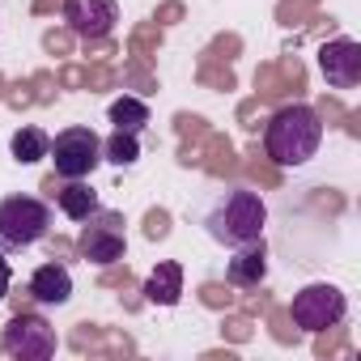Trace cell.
Here are the masks:
<instances>
[{
    "label": "cell",
    "mask_w": 361,
    "mask_h": 361,
    "mask_svg": "<svg viewBox=\"0 0 361 361\" xmlns=\"http://www.w3.org/2000/svg\"><path fill=\"white\" fill-rule=\"evenodd\" d=\"M289 314H293V323H298L302 331H327V327H340V323H344L348 298H344L336 285L314 281V285H306V289L293 293Z\"/></svg>",
    "instance_id": "6"
},
{
    "label": "cell",
    "mask_w": 361,
    "mask_h": 361,
    "mask_svg": "<svg viewBox=\"0 0 361 361\" xmlns=\"http://www.w3.org/2000/svg\"><path fill=\"white\" fill-rule=\"evenodd\" d=\"M51 234V204L39 196L0 200V251H26Z\"/></svg>",
    "instance_id": "3"
},
{
    "label": "cell",
    "mask_w": 361,
    "mask_h": 361,
    "mask_svg": "<svg viewBox=\"0 0 361 361\" xmlns=\"http://www.w3.org/2000/svg\"><path fill=\"white\" fill-rule=\"evenodd\" d=\"M47 149H51V136H47L43 128H35V123L18 128V132L9 136V153H13L18 166H35V161H43Z\"/></svg>",
    "instance_id": "14"
},
{
    "label": "cell",
    "mask_w": 361,
    "mask_h": 361,
    "mask_svg": "<svg viewBox=\"0 0 361 361\" xmlns=\"http://www.w3.org/2000/svg\"><path fill=\"white\" fill-rule=\"evenodd\" d=\"M264 276H268V247H264V238H255L247 247H234V259H226V281L238 285V289H255Z\"/></svg>",
    "instance_id": "10"
},
{
    "label": "cell",
    "mask_w": 361,
    "mask_h": 361,
    "mask_svg": "<svg viewBox=\"0 0 361 361\" xmlns=\"http://www.w3.org/2000/svg\"><path fill=\"white\" fill-rule=\"evenodd\" d=\"M323 145V115L310 102H289L272 111L264 128V153L276 166H306Z\"/></svg>",
    "instance_id": "1"
},
{
    "label": "cell",
    "mask_w": 361,
    "mask_h": 361,
    "mask_svg": "<svg viewBox=\"0 0 361 361\" xmlns=\"http://www.w3.org/2000/svg\"><path fill=\"white\" fill-rule=\"evenodd\" d=\"M9 285H13V272H9V259H5V251H0V302L9 298Z\"/></svg>",
    "instance_id": "17"
},
{
    "label": "cell",
    "mask_w": 361,
    "mask_h": 361,
    "mask_svg": "<svg viewBox=\"0 0 361 361\" xmlns=\"http://www.w3.org/2000/svg\"><path fill=\"white\" fill-rule=\"evenodd\" d=\"M102 161H111V166H136V161H140V136L115 128V132L102 140Z\"/></svg>",
    "instance_id": "16"
},
{
    "label": "cell",
    "mask_w": 361,
    "mask_h": 361,
    "mask_svg": "<svg viewBox=\"0 0 361 361\" xmlns=\"http://www.w3.org/2000/svg\"><path fill=\"white\" fill-rule=\"evenodd\" d=\"M64 22L81 43H98L115 30L119 5L115 0H64Z\"/></svg>",
    "instance_id": "9"
},
{
    "label": "cell",
    "mask_w": 361,
    "mask_h": 361,
    "mask_svg": "<svg viewBox=\"0 0 361 361\" xmlns=\"http://www.w3.org/2000/svg\"><path fill=\"white\" fill-rule=\"evenodd\" d=\"M106 115H111V123H115L119 132H136V136H140V132H145V123H149V106H145L140 98H132V94L115 98Z\"/></svg>",
    "instance_id": "15"
},
{
    "label": "cell",
    "mask_w": 361,
    "mask_h": 361,
    "mask_svg": "<svg viewBox=\"0 0 361 361\" xmlns=\"http://www.w3.org/2000/svg\"><path fill=\"white\" fill-rule=\"evenodd\" d=\"M56 327L43 314H13L0 331V348L13 361H47L56 357Z\"/></svg>",
    "instance_id": "7"
},
{
    "label": "cell",
    "mask_w": 361,
    "mask_h": 361,
    "mask_svg": "<svg viewBox=\"0 0 361 361\" xmlns=\"http://www.w3.org/2000/svg\"><path fill=\"white\" fill-rule=\"evenodd\" d=\"M56 204H60V213H64L68 221H85L90 213L102 209V204H98V192L85 183V178H64V188L56 192Z\"/></svg>",
    "instance_id": "13"
},
{
    "label": "cell",
    "mask_w": 361,
    "mask_h": 361,
    "mask_svg": "<svg viewBox=\"0 0 361 361\" xmlns=\"http://www.w3.org/2000/svg\"><path fill=\"white\" fill-rule=\"evenodd\" d=\"M30 298L39 302V306H64L68 298H73V272L64 268V264H39L35 272H30Z\"/></svg>",
    "instance_id": "11"
},
{
    "label": "cell",
    "mask_w": 361,
    "mask_h": 361,
    "mask_svg": "<svg viewBox=\"0 0 361 361\" xmlns=\"http://www.w3.org/2000/svg\"><path fill=\"white\" fill-rule=\"evenodd\" d=\"M140 293H145V302H153V306H178V298H183V264L161 259V264L145 276Z\"/></svg>",
    "instance_id": "12"
},
{
    "label": "cell",
    "mask_w": 361,
    "mask_h": 361,
    "mask_svg": "<svg viewBox=\"0 0 361 361\" xmlns=\"http://www.w3.org/2000/svg\"><path fill=\"white\" fill-rule=\"evenodd\" d=\"M47 157L60 178H90L102 166V140L94 128H64V132H56Z\"/></svg>",
    "instance_id": "5"
},
{
    "label": "cell",
    "mask_w": 361,
    "mask_h": 361,
    "mask_svg": "<svg viewBox=\"0 0 361 361\" xmlns=\"http://www.w3.org/2000/svg\"><path fill=\"white\" fill-rule=\"evenodd\" d=\"M319 73L331 90H357L361 85V43L340 35L319 47Z\"/></svg>",
    "instance_id": "8"
},
{
    "label": "cell",
    "mask_w": 361,
    "mask_h": 361,
    "mask_svg": "<svg viewBox=\"0 0 361 361\" xmlns=\"http://www.w3.org/2000/svg\"><path fill=\"white\" fill-rule=\"evenodd\" d=\"M209 226V238L221 243V247H247L255 238H264V226H268V204L259 192L251 188H230L226 196H217V204L209 209L204 217Z\"/></svg>",
    "instance_id": "2"
},
{
    "label": "cell",
    "mask_w": 361,
    "mask_h": 361,
    "mask_svg": "<svg viewBox=\"0 0 361 361\" xmlns=\"http://www.w3.org/2000/svg\"><path fill=\"white\" fill-rule=\"evenodd\" d=\"M77 251L85 264H98V268H111L123 259L128 251V234H123V213L115 209H98L81 221V238H77Z\"/></svg>",
    "instance_id": "4"
}]
</instances>
